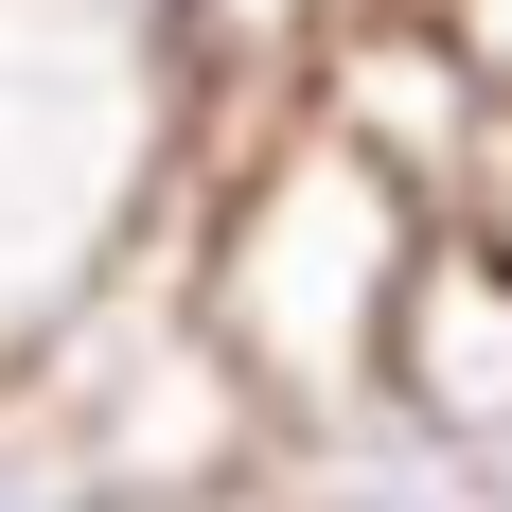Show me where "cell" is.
I'll return each mask as SVG.
<instances>
[{"label": "cell", "instance_id": "1", "mask_svg": "<svg viewBox=\"0 0 512 512\" xmlns=\"http://www.w3.org/2000/svg\"><path fill=\"white\" fill-rule=\"evenodd\" d=\"M424 230H442V195H424L407 159H371L354 124H283V142L212 195L177 318H195L212 371L248 389V424H336V407H371V371H389V318H407Z\"/></svg>", "mask_w": 512, "mask_h": 512}, {"label": "cell", "instance_id": "2", "mask_svg": "<svg viewBox=\"0 0 512 512\" xmlns=\"http://www.w3.org/2000/svg\"><path fill=\"white\" fill-rule=\"evenodd\" d=\"M177 177V71L142 0H0V371H36L124 283Z\"/></svg>", "mask_w": 512, "mask_h": 512}, {"label": "cell", "instance_id": "3", "mask_svg": "<svg viewBox=\"0 0 512 512\" xmlns=\"http://www.w3.org/2000/svg\"><path fill=\"white\" fill-rule=\"evenodd\" d=\"M371 407L389 424H424L442 460H477V477H512V248L495 230H424V265H407V318H389V371H371Z\"/></svg>", "mask_w": 512, "mask_h": 512}, {"label": "cell", "instance_id": "4", "mask_svg": "<svg viewBox=\"0 0 512 512\" xmlns=\"http://www.w3.org/2000/svg\"><path fill=\"white\" fill-rule=\"evenodd\" d=\"M0 512H124V477H106V442L71 424L53 371H0Z\"/></svg>", "mask_w": 512, "mask_h": 512}]
</instances>
